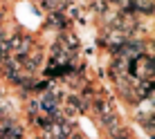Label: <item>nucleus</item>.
I'll return each instance as SVG.
<instances>
[{
    "mask_svg": "<svg viewBox=\"0 0 155 139\" xmlns=\"http://www.w3.org/2000/svg\"><path fill=\"white\" fill-rule=\"evenodd\" d=\"M0 94H2V92H0Z\"/></svg>",
    "mask_w": 155,
    "mask_h": 139,
    "instance_id": "f257e3e1",
    "label": "nucleus"
}]
</instances>
